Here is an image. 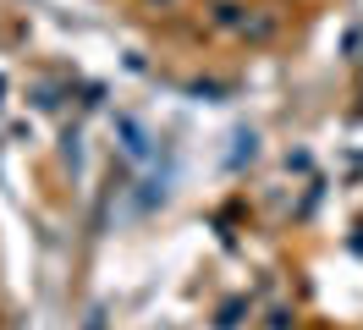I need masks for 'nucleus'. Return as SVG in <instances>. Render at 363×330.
<instances>
[]
</instances>
